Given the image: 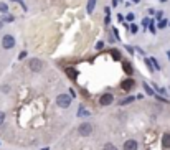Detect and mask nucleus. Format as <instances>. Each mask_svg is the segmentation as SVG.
Instances as JSON below:
<instances>
[{"mask_svg":"<svg viewBox=\"0 0 170 150\" xmlns=\"http://www.w3.org/2000/svg\"><path fill=\"white\" fill-rule=\"evenodd\" d=\"M149 23H150V20H149V18H144V20H142V25H144V27L149 25Z\"/></svg>","mask_w":170,"mask_h":150,"instance_id":"obj_28","label":"nucleus"},{"mask_svg":"<svg viewBox=\"0 0 170 150\" xmlns=\"http://www.w3.org/2000/svg\"><path fill=\"white\" fill-rule=\"evenodd\" d=\"M2 91H3V92H9V91H10V88L5 84V86H2Z\"/></svg>","mask_w":170,"mask_h":150,"instance_id":"obj_29","label":"nucleus"},{"mask_svg":"<svg viewBox=\"0 0 170 150\" xmlns=\"http://www.w3.org/2000/svg\"><path fill=\"white\" fill-rule=\"evenodd\" d=\"M78 116H79V117H89V112H88L86 109H83V107H81L79 111H78Z\"/></svg>","mask_w":170,"mask_h":150,"instance_id":"obj_15","label":"nucleus"},{"mask_svg":"<svg viewBox=\"0 0 170 150\" xmlns=\"http://www.w3.org/2000/svg\"><path fill=\"white\" fill-rule=\"evenodd\" d=\"M94 7H96V0H88V7H86V10H88V13H92L94 12Z\"/></svg>","mask_w":170,"mask_h":150,"instance_id":"obj_11","label":"nucleus"},{"mask_svg":"<svg viewBox=\"0 0 170 150\" xmlns=\"http://www.w3.org/2000/svg\"><path fill=\"white\" fill-rule=\"evenodd\" d=\"M121 88L124 89V91H129V89H132L134 88V79H125V81H122V84H121Z\"/></svg>","mask_w":170,"mask_h":150,"instance_id":"obj_8","label":"nucleus"},{"mask_svg":"<svg viewBox=\"0 0 170 150\" xmlns=\"http://www.w3.org/2000/svg\"><path fill=\"white\" fill-rule=\"evenodd\" d=\"M0 20H2L3 23H12V22H13V20H15V17H13V15H9V13H5V15H3V17L0 18Z\"/></svg>","mask_w":170,"mask_h":150,"instance_id":"obj_12","label":"nucleus"},{"mask_svg":"<svg viewBox=\"0 0 170 150\" xmlns=\"http://www.w3.org/2000/svg\"><path fill=\"white\" fill-rule=\"evenodd\" d=\"M127 31H131V33H132V35H136V33H137V31H139V27H137V25H136V23H131V25H129V27H127Z\"/></svg>","mask_w":170,"mask_h":150,"instance_id":"obj_14","label":"nucleus"},{"mask_svg":"<svg viewBox=\"0 0 170 150\" xmlns=\"http://www.w3.org/2000/svg\"><path fill=\"white\" fill-rule=\"evenodd\" d=\"M150 63H152V68H154V70H157V71L160 70V66H159V61H157L155 58H152V59H150Z\"/></svg>","mask_w":170,"mask_h":150,"instance_id":"obj_17","label":"nucleus"},{"mask_svg":"<svg viewBox=\"0 0 170 150\" xmlns=\"http://www.w3.org/2000/svg\"><path fill=\"white\" fill-rule=\"evenodd\" d=\"M134 3H139V0H134Z\"/></svg>","mask_w":170,"mask_h":150,"instance_id":"obj_34","label":"nucleus"},{"mask_svg":"<svg viewBox=\"0 0 170 150\" xmlns=\"http://www.w3.org/2000/svg\"><path fill=\"white\" fill-rule=\"evenodd\" d=\"M132 101H134V97H125V99H124L121 104H129V102H132Z\"/></svg>","mask_w":170,"mask_h":150,"instance_id":"obj_24","label":"nucleus"},{"mask_svg":"<svg viewBox=\"0 0 170 150\" xmlns=\"http://www.w3.org/2000/svg\"><path fill=\"white\" fill-rule=\"evenodd\" d=\"M28 68H30L31 71H35V73L42 71V70H43V63H42V59H38V58H31L30 61H28Z\"/></svg>","mask_w":170,"mask_h":150,"instance_id":"obj_4","label":"nucleus"},{"mask_svg":"<svg viewBox=\"0 0 170 150\" xmlns=\"http://www.w3.org/2000/svg\"><path fill=\"white\" fill-rule=\"evenodd\" d=\"M27 55H28L27 51H22V53L18 55V59H23V58H27Z\"/></svg>","mask_w":170,"mask_h":150,"instance_id":"obj_27","label":"nucleus"},{"mask_svg":"<svg viewBox=\"0 0 170 150\" xmlns=\"http://www.w3.org/2000/svg\"><path fill=\"white\" fill-rule=\"evenodd\" d=\"M122 70H124L125 74H129V76L134 73V68H132V64H131V63H127V61H124V63H122Z\"/></svg>","mask_w":170,"mask_h":150,"instance_id":"obj_9","label":"nucleus"},{"mask_svg":"<svg viewBox=\"0 0 170 150\" xmlns=\"http://www.w3.org/2000/svg\"><path fill=\"white\" fill-rule=\"evenodd\" d=\"M149 25H150V33H154V35H155V31H157V28H155V23H154V22H150V23H149Z\"/></svg>","mask_w":170,"mask_h":150,"instance_id":"obj_20","label":"nucleus"},{"mask_svg":"<svg viewBox=\"0 0 170 150\" xmlns=\"http://www.w3.org/2000/svg\"><path fill=\"white\" fill-rule=\"evenodd\" d=\"M111 55H112V59H116V61H121V58H122V56H121V51H119V50H112V51H111Z\"/></svg>","mask_w":170,"mask_h":150,"instance_id":"obj_13","label":"nucleus"},{"mask_svg":"<svg viewBox=\"0 0 170 150\" xmlns=\"http://www.w3.org/2000/svg\"><path fill=\"white\" fill-rule=\"evenodd\" d=\"M64 73H66V76H68L71 81H76V78H78V71H76V68L68 66V68H64Z\"/></svg>","mask_w":170,"mask_h":150,"instance_id":"obj_7","label":"nucleus"},{"mask_svg":"<svg viewBox=\"0 0 170 150\" xmlns=\"http://www.w3.org/2000/svg\"><path fill=\"white\" fill-rule=\"evenodd\" d=\"M78 134H79V135H83V137L91 135V134H92V125H91L89 122H83V124H79Z\"/></svg>","mask_w":170,"mask_h":150,"instance_id":"obj_3","label":"nucleus"},{"mask_svg":"<svg viewBox=\"0 0 170 150\" xmlns=\"http://www.w3.org/2000/svg\"><path fill=\"white\" fill-rule=\"evenodd\" d=\"M2 27H3V22H2V20H0V30H2Z\"/></svg>","mask_w":170,"mask_h":150,"instance_id":"obj_33","label":"nucleus"},{"mask_svg":"<svg viewBox=\"0 0 170 150\" xmlns=\"http://www.w3.org/2000/svg\"><path fill=\"white\" fill-rule=\"evenodd\" d=\"M155 18L157 20H162V18H164V12H157V13H155Z\"/></svg>","mask_w":170,"mask_h":150,"instance_id":"obj_25","label":"nucleus"},{"mask_svg":"<svg viewBox=\"0 0 170 150\" xmlns=\"http://www.w3.org/2000/svg\"><path fill=\"white\" fill-rule=\"evenodd\" d=\"M15 36L13 35H3L2 38V48L3 50H12V48L15 46Z\"/></svg>","mask_w":170,"mask_h":150,"instance_id":"obj_1","label":"nucleus"},{"mask_svg":"<svg viewBox=\"0 0 170 150\" xmlns=\"http://www.w3.org/2000/svg\"><path fill=\"white\" fill-rule=\"evenodd\" d=\"M104 148H106V150H112V145H111V144H107V145H106V147H104Z\"/></svg>","mask_w":170,"mask_h":150,"instance_id":"obj_32","label":"nucleus"},{"mask_svg":"<svg viewBox=\"0 0 170 150\" xmlns=\"http://www.w3.org/2000/svg\"><path fill=\"white\" fill-rule=\"evenodd\" d=\"M167 55H168V59H170V51H168V53H167Z\"/></svg>","mask_w":170,"mask_h":150,"instance_id":"obj_35","label":"nucleus"},{"mask_svg":"<svg viewBox=\"0 0 170 150\" xmlns=\"http://www.w3.org/2000/svg\"><path fill=\"white\" fill-rule=\"evenodd\" d=\"M134 18H136V17H134V13H129L127 17H125V20H127V22H131V23L134 22Z\"/></svg>","mask_w":170,"mask_h":150,"instance_id":"obj_21","label":"nucleus"},{"mask_svg":"<svg viewBox=\"0 0 170 150\" xmlns=\"http://www.w3.org/2000/svg\"><path fill=\"white\" fill-rule=\"evenodd\" d=\"M145 64H147V68L150 71H154V68H152V63H150V59H145Z\"/></svg>","mask_w":170,"mask_h":150,"instance_id":"obj_26","label":"nucleus"},{"mask_svg":"<svg viewBox=\"0 0 170 150\" xmlns=\"http://www.w3.org/2000/svg\"><path fill=\"white\" fill-rule=\"evenodd\" d=\"M167 25H168V22H167V20H164V18H162L160 22H159V28H165Z\"/></svg>","mask_w":170,"mask_h":150,"instance_id":"obj_19","label":"nucleus"},{"mask_svg":"<svg viewBox=\"0 0 170 150\" xmlns=\"http://www.w3.org/2000/svg\"><path fill=\"white\" fill-rule=\"evenodd\" d=\"M43 150H50V148H43Z\"/></svg>","mask_w":170,"mask_h":150,"instance_id":"obj_36","label":"nucleus"},{"mask_svg":"<svg viewBox=\"0 0 170 150\" xmlns=\"http://www.w3.org/2000/svg\"><path fill=\"white\" fill-rule=\"evenodd\" d=\"M3 120H5V112H3V111H0V125L3 124Z\"/></svg>","mask_w":170,"mask_h":150,"instance_id":"obj_23","label":"nucleus"},{"mask_svg":"<svg viewBox=\"0 0 170 150\" xmlns=\"http://www.w3.org/2000/svg\"><path fill=\"white\" fill-rule=\"evenodd\" d=\"M162 147L164 148H170V134H164V137H162Z\"/></svg>","mask_w":170,"mask_h":150,"instance_id":"obj_10","label":"nucleus"},{"mask_svg":"<svg viewBox=\"0 0 170 150\" xmlns=\"http://www.w3.org/2000/svg\"><path fill=\"white\" fill-rule=\"evenodd\" d=\"M125 48H127V51H129V53H134V48H132V46H129V45H127Z\"/></svg>","mask_w":170,"mask_h":150,"instance_id":"obj_30","label":"nucleus"},{"mask_svg":"<svg viewBox=\"0 0 170 150\" xmlns=\"http://www.w3.org/2000/svg\"><path fill=\"white\" fill-rule=\"evenodd\" d=\"M119 5V0H112V7H117Z\"/></svg>","mask_w":170,"mask_h":150,"instance_id":"obj_31","label":"nucleus"},{"mask_svg":"<svg viewBox=\"0 0 170 150\" xmlns=\"http://www.w3.org/2000/svg\"><path fill=\"white\" fill-rule=\"evenodd\" d=\"M0 12H2V13H7V12H9V5L3 3V2H0Z\"/></svg>","mask_w":170,"mask_h":150,"instance_id":"obj_16","label":"nucleus"},{"mask_svg":"<svg viewBox=\"0 0 170 150\" xmlns=\"http://www.w3.org/2000/svg\"><path fill=\"white\" fill-rule=\"evenodd\" d=\"M112 102H114V96H112L111 92H106V94H103L99 97V104H101V106H111Z\"/></svg>","mask_w":170,"mask_h":150,"instance_id":"obj_5","label":"nucleus"},{"mask_svg":"<svg viewBox=\"0 0 170 150\" xmlns=\"http://www.w3.org/2000/svg\"><path fill=\"white\" fill-rule=\"evenodd\" d=\"M104 48V41H98L96 43V50H103Z\"/></svg>","mask_w":170,"mask_h":150,"instance_id":"obj_22","label":"nucleus"},{"mask_svg":"<svg viewBox=\"0 0 170 150\" xmlns=\"http://www.w3.org/2000/svg\"><path fill=\"white\" fill-rule=\"evenodd\" d=\"M137 148H139V144H137V140L131 139V140H125V142H124L122 150H137Z\"/></svg>","mask_w":170,"mask_h":150,"instance_id":"obj_6","label":"nucleus"},{"mask_svg":"<svg viewBox=\"0 0 170 150\" xmlns=\"http://www.w3.org/2000/svg\"><path fill=\"white\" fill-rule=\"evenodd\" d=\"M144 89H145V92H147V94H149V96H155V91H152V89H150V88H149V86H147V84H144Z\"/></svg>","mask_w":170,"mask_h":150,"instance_id":"obj_18","label":"nucleus"},{"mask_svg":"<svg viewBox=\"0 0 170 150\" xmlns=\"http://www.w3.org/2000/svg\"><path fill=\"white\" fill-rule=\"evenodd\" d=\"M56 104H58L60 107H63V109L70 107V106H71V96H68V94H60L58 97H56Z\"/></svg>","mask_w":170,"mask_h":150,"instance_id":"obj_2","label":"nucleus"}]
</instances>
